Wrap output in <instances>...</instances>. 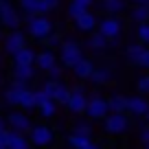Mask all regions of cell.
<instances>
[{
  "label": "cell",
  "mask_w": 149,
  "mask_h": 149,
  "mask_svg": "<svg viewBox=\"0 0 149 149\" xmlns=\"http://www.w3.org/2000/svg\"><path fill=\"white\" fill-rule=\"evenodd\" d=\"M94 5H99L105 15H121L127 9V0H97Z\"/></svg>",
  "instance_id": "obj_13"
},
{
  "label": "cell",
  "mask_w": 149,
  "mask_h": 149,
  "mask_svg": "<svg viewBox=\"0 0 149 149\" xmlns=\"http://www.w3.org/2000/svg\"><path fill=\"white\" fill-rule=\"evenodd\" d=\"M138 138H140V143H149V125H143L140 127V132H138Z\"/></svg>",
  "instance_id": "obj_36"
},
{
  "label": "cell",
  "mask_w": 149,
  "mask_h": 149,
  "mask_svg": "<svg viewBox=\"0 0 149 149\" xmlns=\"http://www.w3.org/2000/svg\"><path fill=\"white\" fill-rule=\"evenodd\" d=\"M136 37H138V42L149 46V20L147 22H140L138 29H136Z\"/></svg>",
  "instance_id": "obj_30"
},
{
  "label": "cell",
  "mask_w": 149,
  "mask_h": 149,
  "mask_svg": "<svg viewBox=\"0 0 149 149\" xmlns=\"http://www.w3.org/2000/svg\"><path fill=\"white\" fill-rule=\"evenodd\" d=\"M0 105H2V101H0Z\"/></svg>",
  "instance_id": "obj_47"
},
{
  "label": "cell",
  "mask_w": 149,
  "mask_h": 149,
  "mask_svg": "<svg viewBox=\"0 0 149 149\" xmlns=\"http://www.w3.org/2000/svg\"><path fill=\"white\" fill-rule=\"evenodd\" d=\"M88 46L92 48V51H105L107 46H110V40H107L105 35H101V33L94 29V31H90V37H88Z\"/></svg>",
  "instance_id": "obj_21"
},
{
  "label": "cell",
  "mask_w": 149,
  "mask_h": 149,
  "mask_svg": "<svg viewBox=\"0 0 149 149\" xmlns=\"http://www.w3.org/2000/svg\"><path fill=\"white\" fill-rule=\"evenodd\" d=\"M44 44H46V48H53V51H57V48L61 46V42H64V40H61V35L59 33H51V35H46L42 40Z\"/></svg>",
  "instance_id": "obj_31"
},
{
  "label": "cell",
  "mask_w": 149,
  "mask_h": 149,
  "mask_svg": "<svg viewBox=\"0 0 149 149\" xmlns=\"http://www.w3.org/2000/svg\"><path fill=\"white\" fill-rule=\"evenodd\" d=\"M20 11L26 15L40 13V0H20Z\"/></svg>",
  "instance_id": "obj_28"
},
{
  "label": "cell",
  "mask_w": 149,
  "mask_h": 149,
  "mask_svg": "<svg viewBox=\"0 0 149 149\" xmlns=\"http://www.w3.org/2000/svg\"><path fill=\"white\" fill-rule=\"evenodd\" d=\"M37 74L35 64H13L11 68V79H20V81H29L31 84Z\"/></svg>",
  "instance_id": "obj_12"
},
{
  "label": "cell",
  "mask_w": 149,
  "mask_h": 149,
  "mask_svg": "<svg viewBox=\"0 0 149 149\" xmlns=\"http://www.w3.org/2000/svg\"><path fill=\"white\" fill-rule=\"evenodd\" d=\"M138 66L145 68V70H149V46H145L143 55H140V59H138Z\"/></svg>",
  "instance_id": "obj_35"
},
{
  "label": "cell",
  "mask_w": 149,
  "mask_h": 149,
  "mask_svg": "<svg viewBox=\"0 0 149 149\" xmlns=\"http://www.w3.org/2000/svg\"><path fill=\"white\" fill-rule=\"evenodd\" d=\"M35 68L42 70V72H48V68H53V66L57 64V55L53 48H42V51L35 53Z\"/></svg>",
  "instance_id": "obj_11"
},
{
  "label": "cell",
  "mask_w": 149,
  "mask_h": 149,
  "mask_svg": "<svg viewBox=\"0 0 149 149\" xmlns=\"http://www.w3.org/2000/svg\"><path fill=\"white\" fill-rule=\"evenodd\" d=\"M97 22H99V18H97V15H94L90 9L84 11L79 18H74V26L79 29V31H86V33L94 31V29H97Z\"/></svg>",
  "instance_id": "obj_16"
},
{
  "label": "cell",
  "mask_w": 149,
  "mask_h": 149,
  "mask_svg": "<svg viewBox=\"0 0 149 149\" xmlns=\"http://www.w3.org/2000/svg\"><path fill=\"white\" fill-rule=\"evenodd\" d=\"M134 5H140V7H149V0H130Z\"/></svg>",
  "instance_id": "obj_39"
},
{
  "label": "cell",
  "mask_w": 149,
  "mask_h": 149,
  "mask_svg": "<svg viewBox=\"0 0 149 149\" xmlns=\"http://www.w3.org/2000/svg\"><path fill=\"white\" fill-rule=\"evenodd\" d=\"M29 140H31V145L35 149H48L53 143H55V130H53L51 125H46V123H33L31 130L26 132Z\"/></svg>",
  "instance_id": "obj_1"
},
{
  "label": "cell",
  "mask_w": 149,
  "mask_h": 149,
  "mask_svg": "<svg viewBox=\"0 0 149 149\" xmlns=\"http://www.w3.org/2000/svg\"><path fill=\"white\" fill-rule=\"evenodd\" d=\"M7 147H9V149H35L31 145V140H29L26 134H22V132H13V130H9Z\"/></svg>",
  "instance_id": "obj_15"
},
{
  "label": "cell",
  "mask_w": 149,
  "mask_h": 149,
  "mask_svg": "<svg viewBox=\"0 0 149 149\" xmlns=\"http://www.w3.org/2000/svg\"><path fill=\"white\" fill-rule=\"evenodd\" d=\"M90 81H92L94 86H105V84H112L114 81V70L110 68V66H94L92 74H90Z\"/></svg>",
  "instance_id": "obj_14"
},
{
  "label": "cell",
  "mask_w": 149,
  "mask_h": 149,
  "mask_svg": "<svg viewBox=\"0 0 149 149\" xmlns=\"http://www.w3.org/2000/svg\"><path fill=\"white\" fill-rule=\"evenodd\" d=\"M84 11H88L86 9V7H81V5H77V2H72V0H70L68 2V9H66V13H68V18H79L81 13H84Z\"/></svg>",
  "instance_id": "obj_32"
},
{
  "label": "cell",
  "mask_w": 149,
  "mask_h": 149,
  "mask_svg": "<svg viewBox=\"0 0 149 149\" xmlns=\"http://www.w3.org/2000/svg\"><path fill=\"white\" fill-rule=\"evenodd\" d=\"M143 118H145V125H149V112H147V114H145Z\"/></svg>",
  "instance_id": "obj_42"
},
{
  "label": "cell",
  "mask_w": 149,
  "mask_h": 149,
  "mask_svg": "<svg viewBox=\"0 0 149 149\" xmlns=\"http://www.w3.org/2000/svg\"><path fill=\"white\" fill-rule=\"evenodd\" d=\"M5 84H7V79H5V74H2V72H0V90H2V88H5Z\"/></svg>",
  "instance_id": "obj_41"
},
{
  "label": "cell",
  "mask_w": 149,
  "mask_h": 149,
  "mask_svg": "<svg viewBox=\"0 0 149 149\" xmlns=\"http://www.w3.org/2000/svg\"><path fill=\"white\" fill-rule=\"evenodd\" d=\"M61 74H64V68H61V64L59 61H57L55 66H53V68H48V79H61Z\"/></svg>",
  "instance_id": "obj_34"
},
{
  "label": "cell",
  "mask_w": 149,
  "mask_h": 149,
  "mask_svg": "<svg viewBox=\"0 0 149 149\" xmlns=\"http://www.w3.org/2000/svg\"><path fill=\"white\" fill-rule=\"evenodd\" d=\"M70 70H72V74L77 77V79L84 81V79H90V74H92V70H94V64L88 59V57H81Z\"/></svg>",
  "instance_id": "obj_17"
},
{
  "label": "cell",
  "mask_w": 149,
  "mask_h": 149,
  "mask_svg": "<svg viewBox=\"0 0 149 149\" xmlns=\"http://www.w3.org/2000/svg\"><path fill=\"white\" fill-rule=\"evenodd\" d=\"M35 48H31V46H22L20 51H15L13 55H11V61L13 64H33L35 61Z\"/></svg>",
  "instance_id": "obj_20"
},
{
  "label": "cell",
  "mask_w": 149,
  "mask_h": 149,
  "mask_svg": "<svg viewBox=\"0 0 149 149\" xmlns=\"http://www.w3.org/2000/svg\"><path fill=\"white\" fill-rule=\"evenodd\" d=\"M130 18L134 20L136 24H140V22H147V20H149V7L134 5V7L130 9Z\"/></svg>",
  "instance_id": "obj_27"
},
{
  "label": "cell",
  "mask_w": 149,
  "mask_h": 149,
  "mask_svg": "<svg viewBox=\"0 0 149 149\" xmlns=\"http://www.w3.org/2000/svg\"><path fill=\"white\" fill-rule=\"evenodd\" d=\"M143 149H149V143H145V145H143Z\"/></svg>",
  "instance_id": "obj_44"
},
{
  "label": "cell",
  "mask_w": 149,
  "mask_h": 149,
  "mask_svg": "<svg viewBox=\"0 0 149 149\" xmlns=\"http://www.w3.org/2000/svg\"><path fill=\"white\" fill-rule=\"evenodd\" d=\"M81 149H103V147H101V145L97 143V140H90V143L86 145V147H81Z\"/></svg>",
  "instance_id": "obj_38"
},
{
  "label": "cell",
  "mask_w": 149,
  "mask_h": 149,
  "mask_svg": "<svg viewBox=\"0 0 149 149\" xmlns=\"http://www.w3.org/2000/svg\"><path fill=\"white\" fill-rule=\"evenodd\" d=\"M90 140H92V136H84V134L72 132V134L66 136V147L68 149H81V147H86Z\"/></svg>",
  "instance_id": "obj_23"
},
{
  "label": "cell",
  "mask_w": 149,
  "mask_h": 149,
  "mask_svg": "<svg viewBox=\"0 0 149 149\" xmlns=\"http://www.w3.org/2000/svg\"><path fill=\"white\" fill-rule=\"evenodd\" d=\"M26 33L33 40H44L46 35L53 33V22L48 20V15H42V13L26 15Z\"/></svg>",
  "instance_id": "obj_3"
},
{
  "label": "cell",
  "mask_w": 149,
  "mask_h": 149,
  "mask_svg": "<svg viewBox=\"0 0 149 149\" xmlns=\"http://www.w3.org/2000/svg\"><path fill=\"white\" fill-rule=\"evenodd\" d=\"M22 46H26V35H24L20 29H13V31H9L2 37V48H5L7 55H13V53L20 51Z\"/></svg>",
  "instance_id": "obj_9"
},
{
  "label": "cell",
  "mask_w": 149,
  "mask_h": 149,
  "mask_svg": "<svg viewBox=\"0 0 149 149\" xmlns=\"http://www.w3.org/2000/svg\"><path fill=\"white\" fill-rule=\"evenodd\" d=\"M72 132H77V134H84V136H92V125H90V118L88 121H84V118H79V121L72 125Z\"/></svg>",
  "instance_id": "obj_29"
},
{
  "label": "cell",
  "mask_w": 149,
  "mask_h": 149,
  "mask_svg": "<svg viewBox=\"0 0 149 149\" xmlns=\"http://www.w3.org/2000/svg\"><path fill=\"white\" fill-rule=\"evenodd\" d=\"M5 130H7V118L0 116V132H5Z\"/></svg>",
  "instance_id": "obj_40"
},
{
  "label": "cell",
  "mask_w": 149,
  "mask_h": 149,
  "mask_svg": "<svg viewBox=\"0 0 149 149\" xmlns=\"http://www.w3.org/2000/svg\"><path fill=\"white\" fill-rule=\"evenodd\" d=\"M35 110H37V114H40L44 121H48V118H55V116H57V110H59V105H57L55 99H46V101L37 103Z\"/></svg>",
  "instance_id": "obj_18"
},
{
  "label": "cell",
  "mask_w": 149,
  "mask_h": 149,
  "mask_svg": "<svg viewBox=\"0 0 149 149\" xmlns=\"http://www.w3.org/2000/svg\"><path fill=\"white\" fill-rule=\"evenodd\" d=\"M86 116L90 121H103V118L110 114V105H107V99L101 97V94H92L88 97V103H86Z\"/></svg>",
  "instance_id": "obj_5"
},
{
  "label": "cell",
  "mask_w": 149,
  "mask_h": 149,
  "mask_svg": "<svg viewBox=\"0 0 149 149\" xmlns=\"http://www.w3.org/2000/svg\"><path fill=\"white\" fill-rule=\"evenodd\" d=\"M72 2H77V5H81V7H86V9H90V7H92L97 0H72Z\"/></svg>",
  "instance_id": "obj_37"
},
{
  "label": "cell",
  "mask_w": 149,
  "mask_h": 149,
  "mask_svg": "<svg viewBox=\"0 0 149 149\" xmlns=\"http://www.w3.org/2000/svg\"><path fill=\"white\" fill-rule=\"evenodd\" d=\"M143 51H145V44H140V42L130 44V46L125 48L127 61H130V64H134V66H138V59H140V55H143Z\"/></svg>",
  "instance_id": "obj_25"
},
{
  "label": "cell",
  "mask_w": 149,
  "mask_h": 149,
  "mask_svg": "<svg viewBox=\"0 0 149 149\" xmlns=\"http://www.w3.org/2000/svg\"><path fill=\"white\" fill-rule=\"evenodd\" d=\"M18 107H20V110H24V112H35L37 103H35V92H33L31 88H26V90H22V92H20Z\"/></svg>",
  "instance_id": "obj_19"
},
{
  "label": "cell",
  "mask_w": 149,
  "mask_h": 149,
  "mask_svg": "<svg viewBox=\"0 0 149 149\" xmlns=\"http://www.w3.org/2000/svg\"><path fill=\"white\" fill-rule=\"evenodd\" d=\"M97 31L101 33V35H105L107 40H116L123 33V22H121L118 15H103L97 22Z\"/></svg>",
  "instance_id": "obj_7"
},
{
  "label": "cell",
  "mask_w": 149,
  "mask_h": 149,
  "mask_svg": "<svg viewBox=\"0 0 149 149\" xmlns=\"http://www.w3.org/2000/svg\"><path fill=\"white\" fill-rule=\"evenodd\" d=\"M59 51V64L66 66V68H72L77 61L84 57V51H81L79 42H74V40H68V42H61V46L57 48Z\"/></svg>",
  "instance_id": "obj_4"
},
{
  "label": "cell",
  "mask_w": 149,
  "mask_h": 149,
  "mask_svg": "<svg viewBox=\"0 0 149 149\" xmlns=\"http://www.w3.org/2000/svg\"><path fill=\"white\" fill-rule=\"evenodd\" d=\"M68 97H70V86L64 84L61 79H57L55 81V92H53V99L57 101V105H66Z\"/></svg>",
  "instance_id": "obj_22"
},
{
  "label": "cell",
  "mask_w": 149,
  "mask_h": 149,
  "mask_svg": "<svg viewBox=\"0 0 149 149\" xmlns=\"http://www.w3.org/2000/svg\"><path fill=\"white\" fill-rule=\"evenodd\" d=\"M125 112L134 118H143L149 112V99L145 94H136V97H127V107Z\"/></svg>",
  "instance_id": "obj_10"
},
{
  "label": "cell",
  "mask_w": 149,
  "mask_h": 149,
  "mask_svg": "<svg viewBox=\"0 0 149 149\" xmlns=\"http://www.w3.org/2000/svg\"><path fill=\"white\" fill-rule=\"evenodd\" d=\"M0 149H9V147H7V145H0Z\"/></svg>",
  "instance_id": "obj_45"
},
{
  "label": "cell",
  "mask_w": 149,
  "mask_h": 149,
  "mask_svg": "<svg viewBox=\"0 0 149 149\" xmlns=\"http://www.w3.org/2000/svg\"><path fill=\"white\" fill-rule=\"evenodd\" d=\"M31 125H33V121H31V116H29V112H24V110H13V112H9V116H7V127L13 130V132L26 134V132L31 130Z\"/></svg>",
  "instance_id": "obj_8"
},
{
  "label": "cell",
  "mask_w": 149,
  "mask_h": 149,
  "mask_svg": "<svg viewBox=\"0 0 149 149\" xmlns=\"http://www.w3.org/2000/svg\"><path fill=\"white\" fill-rule=\"evenodd\" d=\"M2 64H5V57H2V53H0V68H2Z\"/></svg>",
  "instance_id": "obj_43"
},
{
  "label": "cell",
  "mask_w": 149,
  "mask_h": 149,
  "mask_svg": "<svg viewBox=\"0 0 149 149\" xmlns=\"http://www.w3.org/2000/svg\"><path fill=\"white\" fill-rule=\"evenodd\" d=\"M132 127V116L127 112H110L103 118V132L110 136H123Z\"/></svg>",
  "instance_id": "obj_2"
},
{
  "label": "cell",
  "mask_w": 149,
  "mask_h": 149,
  "mask_svg": "<svg viewBox=\"0 0 149 149\" xmlns=\"http://www.w3.org/2000/svg\"><path fill=\"white\" fill-rule=\"evenodd\" d=\"M107 105H110V112H125L127 97L125 94H112V97L107 99Z\"/></svg>",
  "instance_id": "obj_26"
},
{
  "label": "cell",
  "mask_w": 149,
  "mask_h": 149,
  "mask_svg": "<svg viewBox=\"0 0 149 149\" xmlns=\"http://www.w3.org/2000/svg\"><path fill=\"white\" fill-rule=\"evenodd\" d=\"M0 35H2V29H0Z\"/></svg>",
  "instance_id": "obj_46"
},
{
  "label": "cell",
  "mask_w": 149,
  "mask_h": 149,
  "mask_svg": "<svg viewBox=\"0 0 149 149\" xmlns=\"http://www.w3.org/2000/svg\"><path fill=\"white\" fill-rule=\"evenodd\" d=\"M24 90H26V88H24ZM20 92H22V90L13 88V86H7V88L2 90V101H5L9 107H18V99H20Z\"/></svg>",
  "instance_id": "obj_24"
},
{
  "label": "cell",
  "mask_w": 149,
  "mask_h": 149,
  "mask_svg": "<svg viewBox=\"0 0 149 149\" xmlns=\"http://www.w3.org/2000/svg\"><path fill=\"white\" fill-rule=\"evenodd\" d=\"M86 103H88V94L81 86H72L70 88V97L66 101V107H68L70 116H81L86 112Z\"/></svg>",
  "instance_id": "obj_6"
},
{
  "label": "cell",
  "mask_w": 149,
  "mask_h": 149,
  "mask_svg": "<svg viewBox=\"0 0 149 149\" xmlns=\"http://www.w3.org/2000/svg\"><path fill=\"white\" fill-rule=\"evenodd\" d=\"M136 90H138V94H145V97L149 94V74H143L136 81Z\"/></svg>",
  "instance_id": "obj_33"
}]
</instances>
